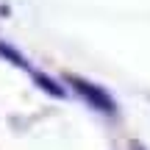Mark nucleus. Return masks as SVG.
<instances>
[{"label":"nucleus","mask_w":150,"mask_h":150,"mask_svg":"<svg viewBox=\"0 0 150 150\" xmlns=\"http://www.w3.org/2000/svg\"><path fill=\"white\" fill-rule=\"evenodd\" d=\"M70 83H75V86H78V92H81L83 97H89V100L95 103V106L100 108V111H114V103L108 100V97L103 95V92L97 89V86L86 83V81H81V78H70Z\"/></svg>","instance_id":"f257e3e1"}]
</instances>
